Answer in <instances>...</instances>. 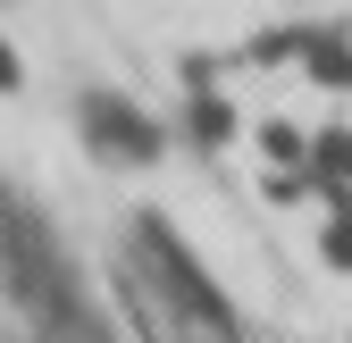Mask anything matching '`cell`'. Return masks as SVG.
<instances>
[{
    "mask_svg": "<svg viewBox=\"0 0 352 343\" xmlns=\"http://www.w3.org/2000/svg\"><path fill=\"white\" fill-rule=\"evenodd\" d=\"M76 126H84V143H93L101 159H118V167H151V151H160V126L135 101H118V93H84Z\"/></svg>",
    "mask_w": 352,
    "mask_h": 343,
    "instance_id": "1",
    "label": "cell"
},
{
    "mask_svg": "<svg viewBox=\"0 0 352 343\" xmlns=\"http://www.w3.org/2000/svg\"><path fill=\"white\" fill-rule=\"evenodd\" d=\"M327 260H336V268H352V218H336V226H327Z\"/></svg>",
    "mask_w": 352,
    "mask_h": 343,
    "instance_id": "2",
    "label": "cell"
},
{
    "mask_svg": "<svg viewBox=\"0 0 352 343\" xmlns=\"http://www.w3.org/2000/svg\"><path fill=\"white\" fill-rule=\"evenodd\" d=\"M0 93H17V51L0 42Z\"/></svg>",
    "mask_w": 352,
    "mask_h": 343,
    "instance_id": "3",
    "label": "cell"
}]
</instances>
